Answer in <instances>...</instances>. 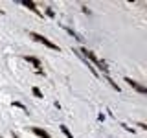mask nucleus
Instances as JSON below:
<instances>
[{"label":"nucleus","instance_id":"20e7f679","mask_svg":"<svg viewBox=\"0 0 147 138\" xmlns=\"http://www.w3.org/2000/svg\"><path fill=\"white\" fill-rule=\"evenodd\" d=\"M24 6H26V7H30V9H33V11L37 13V15H40V11H39V9H37V6H35L33 2H24Z\"/></svg>","mask_w":147,"mask_h":138},{"label":"nucleus","instance_id":"6e6552de","mask_svg":"<svg viewBox=\"0 0 147 138\" xmlns=\"http://www.w3.org/2000/svg\"><path fill=\"white\" fill-rule=\"evenodd\" d=\"M13 107H20V109H24V110H26V107H24L22 103H18V101H13Z\"/></svg>","mask_w":147,"mask_h":138},{"label":"nucleus","instance_id":"39448f33","mask_svg":"<svg viewBox=\"0 0 147 138\" xmlns=\"http://www.w3.org/2000/svg\"><path fill=\"white\" fill-rule=\"evenodd\" d=\"M24 59H26V61H30L31 64H35V66H37V68H40V63H39V61H37V59H33V57H28V55H26V57H24Z\"/></svg>","mask_w":147,"mask_h":138},{"label":"nucleus","instance_id":"1a4fd4ad","mask_svg":"<svg viewBox=\"0 0 147 138\" xmlns=\"http://www.w3.org/2000/svg\"><path fill=\"white\" fill-rule=\"evenodd\" d=\"M0 13H4V11H2V9H0Z\"/></svg>","mask_w":147,"mask_h":138},{"label":"nucleus","instance_id":"9d476101","mask_svg":"<svg viewBox=\"0 0 147 138\" xmlns=\"http://www.w3.org/2000/svg\"><path fill=\"white\" fill-rule=\"evenodd\" d=\"M15 138H18V136H15Z\"/></svg>","mask_w":147,"mask_h":138},{"label":"nucleus","instance_id":"f257e3e1","mask_svg":"<svg viewBox=\"0 0 147 138\" xmlns=\"http://www.w3.org/2000/svg\"><path fill=\"white\" fill-rule=\"evenodd\" d=\"M30 35L33 37V39H37V41H39V43H42V44H46V46H48V48H52V50H59L57 46H55L53 43H50V41L46 39L44 35H39V33H30Z\"/></svg>","mask_w":147,"mask_h":138},{"label":"nucleus","instance_id":"f03ea898","mask_svg":"<svg viewBox=\"0 0 147 138\" xmlns=\"http://www.w3.org/2000/svg\"><path fill=\"white\" fill-rule=\"evenodd\" d=\"M125 83H129V85H131L132 89H136L138 92H142V94H145V87H140V85H138L136 81H132L131 77H125Z\"/></svg>","mask_w":147,"mask_h":138},{"label":"nucleus","instance_id":"7ed1b4c3","mask_svg":"<svg viewBox=\"0 0 147 138\" xmlns=\"http://www.w3.org/2000/svg\"><path fill=\"white\" fill-rule=\"evenodd\" d=\"M31 131H33L37 136H40V138H52V136H50V135H48L46 131H42V129H39V127H33Z\"/></svg>","mask_w":147,"mask_h":138},{"label":"nucleus","instance_id":"423d86ee","mask_svg":"<svg viewBox=\"0 0 147 138\" xmlns=\"http://www.w3.org/2000/svg\"><path fill=\"white\" fill-rule=\"evenodd\" d=\"M61 131L64 133V135H66V138H74V136L70 135V131H68V127H66V125H61Z\"/></svg>","mask_w":147,"mask_h":138},{"label":"nucleus","instance_id":"0eeeda50","mask_svg":"<svg viewBox=\"0 0 147 138\" xmlns=\"http://www.w3.org/2000/svg\"><path fill=\"white\" fill-rule=\"evenodd\" d=\"M31 90H33V94L37 96V98H40V99H42V92H40L39 89H37V87H33V89H31Z\"/></svg>","mask_w":147,"mask_h":138}]
</instances>
